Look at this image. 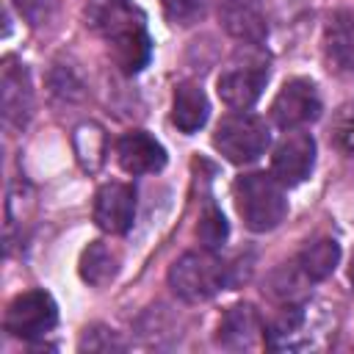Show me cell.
I'll return each instance as SVG.
<instances>
[{
	"label": "cell",
	"instance_id": "obj_15",
	"mask_svg": "<svg viewBox=\"0 0 354 354\" xmlns=\"http://www.w3.org/2000/svg\"><path fill=\"white\" fill-rule=\"evenodd\" d=\"M263 318L260 313L254 310V304H232L218 326H216V343L227 351H243V348H252L257 343V337L263 335Z\"/></svg>",
	"mask_w": 354,
	"mask_h": 354
},
{
	"label": "cell",
	"instance_id": "obj_3",
	"mask_svg": "<svg viewBox=\"0 0 354 354\" xmlns=\"http://www.w3.org/2000/svg\"><path fill=\"white\" fill-rule=\"evenodd\" d=\"M326 313L315 304H288L282 313L263 329V340L274 351H299L318 346L329 332H321Z\"/></svg>",
	"mask_w": 354,
	"mask_h": 354
},
{
	"label": "cell",
	"instance_id": "obj_26",
	"mask_svg": "<svg viewBox=\"0 0 354 354\" xmlns=\"http://www.w3.org/2000/svg\"><path fill=\"white\" fill-rule=\"evenodd\" d=\"M14 8L19 11V17L30 25V28H41L53 19L55 14V0H11Z\"/></svg>",
	"mask_w": 354,
	"mask_h": 354
},
{
	"label": "cell",
	"instance_id": "obj_6",
	"mask_svg": "<svg viewBox=\"0 0 354 354\" xmlns=\"http://www.w3.org/2000/svg\"><path fill=\"white\" fill-rule=\"evenodd\" d=\"M321 94L310 77H290L271 102V122L282 130H301L321 116Z\"/></svg>",
	"mask_w": 354,
	"mask_h": 354
},
{
	"label": "cell",
	"instance_id": "obj_16",
	"mask_svg": "<svg viewBox=\"0 0 354 354\" xmlns=\"http://www.w3.org/2000/svg\"><path fill=\"white\" fill-rule=\"evenodd\" d=\"M210 116V102L196 83H180L171 97V122L180 133H196Z\"/></svg>",
	"mask_w": 354,
	"mask_h": 354
},
{
	"label": "cell",
	"instance_id": "obj_9",
	"mask_svg": "<svg viewBox=\"0 0 354 354\" xmlns=\"http://www.w3.org/2000/svg\"><path fill=\"white\" fill-rule=\"evenodd\" d=\"M136 218V188L127 183H105L94 194V221L108 235H124Z\"/></svg>",
	"mask_w": 354,
	"mask_h": 354
},
{
	"label": "cell",
	"instance_id": "obj_8",
	"mask_svg": "<svg viewBox=\"0 0 354 354\" xmlns=\"http://www.w3.org/2000/svg\"><path fill=\"white\" fill-rule=\"evenodd\" d=\"M0 108H3V122L11 130H22L33 116L30 75L28 66L14 55H6L0 66Z\"/></svg>",
	"mask_w": 354,
	"mask_h": 354
},
{
	"label": "cell",
	"instance_id": "obj_5",
	"mask_svg": "<svg viewBox=\"0 0 354 354\" xmlns=\"http://www.w3.org/2000/svg\"><path fill=\"white\" fill-rule=\"evenodd\" d=\"M55 324H58V304L41 288L14 296L3 315V329L19 340H39L47 332H53Z\"/></svg>",
	"mask_w": 354,
	"mask_h": 354
},
{
	"label": "cell",
	"instance_id": "obj_1",
	"mask_svg": "<svg viewBox=\"0 0 354 354\" xmlns=\"http://www.w3.org/2000/svg\"><path fill=\"white\" fill-rule=\"evenodd\" d=\"M232 199L243 227L252 232H271L288 216L285 185L266 171H249L235 177Z\"/></svg>",
	"mask_w": 354,
	"mask_h": 354
},
{
	"label": "cell",
	"instance_id": "obj_22",
	"mask_svg": "<svg viewBox=\"0 0 354 354\" xmlns=\"http://www.w3.org/2000/svg\"><path fill=\"white\" fill-rule=\"evenodd\" d=\"M80 351H124L127 343L122 340V335L105 324H91L83 329L80 340H77Z\"/></svg>",
	"mask_w": 354,
	"mask_h": 354
},
{
	"label": "cell",
	"instance_id": "obj_25",
	"mask_svg": "<svg viewBox=\"0 0 354 354\" xmlns=\"http://www.w3.org/2000/svg\"><path fill=\"white\" fill-rule=\"evenodd\" d=\"M160 6L171 25L188 28V25H196L199 19H205L210 0H160Z\"/></svg>",
	"mask_w": 354,
	"mask_h": 354
},
{
	"label": "cell",
	"instance_id": "obj_19",
	"mask_svg": "<svg viewBox=\"0 0 354 354\" xmlns=\"http://www.w3.org/2000/svg\"><path fill=\"white\" fill-rule=\"evenodd\" d=\"M80 279L91 288H105L108 282L116 279L119 274V254L105 243V241H91L77 263Z\"/></svg>",
	"mask_w": 354,
	"mask_h": 354
},
{
	"label": "cell",
	"instance_id": "obj_17",
	"mask_svg": "<svg viewBox=\"0 0 354 354\" xmlns=\"http://www.w3.org/2000/svg\"><path fill=\"white\" fill-rule=\"evenodd\" d=\"M108 50H111V58L113 64L124 72V75H136L141 72L147 64H149V55H152V41H149V33L144 25L116 36L108 41Z\"/></svg>",
	"mask_w": 354,
	"mask_h": 354
},
{
	"label": "cell",
	"instance_id": "obj_21",
	"mask_svg": "<svg viewBox=\"0 0 354 354\" xmlns=\"http://www.w3.org/2000/svg\"><path fill=\"white\" fill-rule=\"evenodd\" d=\"M329 144L343 155H354V102H346L335 111L329 122Z\"/></svg>",
	"mask_w": 354,
	"mask_h": 354
},
{
	"label": "cell",
	"instance_id": "obj_20",
	"mask_svg": "<svg viewBox=\"0 0 354 354\" xmlns=\"http://www.w3.org/2000/svg\"><path fill=\"white\" fill-rule=\"evenodd\" d=\"M72 147H75V158H77L80 169L88 171V174H94L105 163L108 136H105V130L97 122H83L72 133Z\"/></svg>",
	"mask_w": 354,
	"mask_h": 354
},
{
	"label": "cell",
	"instance_id": "obj_11",
	"mask_svg": "<svg viewBox=\"0 0 354 354\" xmlns=\"http://www.w3.org/2000/svg\"><path fill=\"white\" fill-rule=\"evenodd\" d=\"M324 61L332 75L354 80V11L340 8L326 19Z\"/></svg>",
	"mask_w": 354,
	"mask_h": 354
},
{
	"label": "cell",
	"instance_id": "obj_7",
	"mask_svg": "<svg viewBox=\"0 0 354 354\" xmlns=\"http://www.w3.org/2000/svg\"><path fill=\"white\" fill-rule=\"evenodd\" d=\"M315 169V138L304 130H288L271 155V174L285 185H301Z\"/></svg>",
	"mask_w": 354,
	"mask_h": 354
},
{
	"label": "cell",
	"instance_id": "obj_18",
	"mask_svg": "<svg viewBox=\"0 0 354 354\" xmlns=\"http://www.w3.org/2000/svg\"><path fill=\"white\" fill-rule=\"evenodd\" d=\"M337 263H340V243L335 238H315L296 257V268L310 282H321V279L332 277Z\"/></svg>",
	"mask_w": 354,
	"mask_h": 354
},
{
	"label": "cell",
	"instance_id": "obj_13",
	"mask_svg": "<svg viewBox=\"0 0 354 354\" xmlns=\"http://www.w3.org/2000/svg\"><path fill=\"white\" fill-rule=\"evenodd\" d=\"M144 25V17L127 0H88L86 6V28L102 36L105 41Z\"/></svg>",
	"mask_w": 354,
	"mask_h": 354
},
{
	"label": "cell",
	"instance_id": "obj_14",
	"mask_svg": "<svg viewBox=\"0 0 354 354\" xmlns=\"http://www.w3.org/2000/svg\"><path fill=\"white\" fill-rule=\"evenodd\" d=\"M218 19L232 39L246 44H260L268 33L263 0H221Z\"/></svg>",
	"mask_w": 354,
	"mask_h": 354
},
{
	"label": "cell",
	"instance_id": "obj_12",
	"mask_svg": "<svg viewBox=\"0 0 354 354\" xmlns=\"http://www.w3.org/2000/svg\"><path fill=\"white\" fill-rule=\"evenodd\" d=\"M116 160L127 174H155L166 166V149L147 130H127L116 141Z\"/></svg>",
	"mask_w": 354,
	"mask_h": 354
},
{
	"label": "cell",
	"instance_id": "obj_24",
	"mask_svg": "<svg viewBox=\"0 0 354 354\" xmlns=\"http://www.w3.org/2000/svg\"><path fill=\"white\" fill-rule=\"evenodd\" d=\"M227 232H230V227H227L224 213L216 205H207V210L199 216V224H196V238L202 241V246L205 249L221 246L227 241Z\"/></svg>",
	"mask_w": 354,
	"mask_h": 354
},
{
	"label": "cell",
	"instance_id": "obj_2",
	"mask_svg": "<svg viewBox=\"0 0 354 354\" xmlns=\"http://www.w3.org/2000/svg\"><path fill=\"white\" fill-rule=\"evenodd\" d=\"M230 266L213 249H196L180 254L169 268V288L177 299L188 304H202L213 299L227 285Z\"/></svg>",
	"mask_w": 354,
	"mask_h": 354
},
{
	"label": "cell",
	"instance_id": "obj_23",
	"mask_svg": "<svg viewBox=\"0 0 354 354\" xmlns=\"http://www.w3.org/2000/svg\"><path fill=\"white\" fill-rule=\"evenodd\" d=\"M50 94L61 102H77V100H83L86 88H83V83H80V77L75 75L72 66L55 64L53 72H50Z\"/></svg>",
	"mask_w": 354,
	"mask_h": 354
},
{
	"label": "cell",
	"instance_id": "obj_27",
	"mask_svg": "<svg viewBox=\"0 0 354 354\" xmlns=\"http://www.w3.org/2000/svg\"><path fill=\"white\" fill-rule=\"evenodd\" d=\"M351 282H354V263H351Z\"/></svg>",
	"mask_w": 354,
	"mask_h": 354
},
{
	"label": "cell",
	"instance_id": "obj_4",
	"mask_svg": "<svg viewBox=\"0 0 354 354\" xmlns=\"http://www.w3.org/2000/svg\"><path fill=\"white\" fill-rule=\"evenodd\" d=\"M213 147L235 166L254 163L268 147V124L254 113L235 111L216 124Z\"/></svg>",
	"mask_w": 354,
	"mask_h": 354
},
{
	"label": "cell",
	"instance_id": "obj_10",
	"mask_svg": "<svg viewBox=\"0 0 354 354\" xmlns=\"http://www.w3.org/2000/svg\"><path fill=\"white\" fill-rule=\"evenodd\" d=\"M266 83H268V66H263V64H235V66H230L218 75L216 88H218V97L227 108L246 111L260 100Z\"/></svg>",
	"mask_w": 354,
	"mask_h": 354
}]
</instances>
